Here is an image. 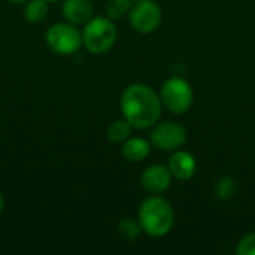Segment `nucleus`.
Listing matches in <instances>:
<instances>
[{
    "label": "nucleus",
    "instance_id": "obj_2",
    "mask_svg": "<svg viewBox=\"0 0 255 255\" xmlns=\"http://www.w3.org/2000/svg\"><path fill=\"white\" fill-rule=\"evenodd\" d=\"M137 220L145 235L151 238H164L173 229L175 212L164 197L160 194H151L140 203Z\"/></svg>",
    "mask_w": 255,
    "mask_h": 255
},
{
    "label": "nucleus",
    "instance_id": "obj_6",
    "mask_svg": "<svg viewBox=\"0 0 255 255\" xmlns=\"http://www.w3.org/2000/svg\"><path fill=\"white\" fill-rule=\"evenodd\" d=\"M149 142L152 146L161 151L173 152L181 149L187 142V130L175 121H164L157 123L151 127Z\"/></svg>",
    "mask_w": 255,
    "mask_h": 255
},
{
    "label": "nucleus",
    "instance_id": "obj_5",
    "mask_svg": "<svg viewBox=\"0 0 255 255\" xmlns=\"http://www.w3.org/2000/svg\"><path fill=\"white\" fill-rule=\"evenodd\" d=\"M45 42L52 52L58 55H72L82 46V31L67 21L55 22L46 30Z\"/></svg>",
    "mask_w": 255,
    "mask_h": 255
},
{
    "label": "nucleus",
    "instance_id": "obj_14",
    "mask_svg": "<svg viewBox=\"0 0 255 255\" xmlns=\"http://www.w3.org/2000/svg\"><path fill=\"white\" fill-rule=\"evenodd\" d=\"M238 193V184L232 176H221L214 185V194L218 200L229 202Z\"/></svg>",
    "mask_w": 255,
    "mask_h": 255
},
{
    "label": "nucleus",
    "instance_id": "obj_8",
    "mask_svg": "<svg viewBox=\"0 0 255 255\" xmlns=\"http://www.w3.org/2000/svg\"><path fill=\"white\" fill-rule=\"evenodd\" d=\"M172 179L173 176L167 166L152 164L142 172L140 185L149 194H163L172 185Z\"/></svg>",
    "mask_w": 255,
    "mask_h": 255
},
{
    "label": "nucleus",
    "instance_id": "obj_13",
    "mask_svg": "<svg viewBox=\"0 0 255 255\" xmlns=\"http://www.w3.org/2000/svg\"><path fill=\"white\" fill-rule=\"evenodd\" d=\"M131 130H133V127L130 126V123L127 120H124V118L115 120L109 124V127L106 130V136L114 143H123L131 136Z\"/></svg>",
    "mask_w": 255,
    "mask_h": 255
},
{
    "label": "nucleus",
    "instance_id": "obj_1",
    "mask_svg": "<svg viewBox=\"0 0 255 255\" xmlns=\"http://www.w3.org/2000/svg\"><path fill=\"white\" fill-rule=\"evenodd\" d=\"M120 108L123 118L136 130H146L160 121L163 103L160 94L149 85L136 82L124 88Z\"/></svg>",
    "mask_w": 255,
    "mask_h": 255
},
{
    "label": "nucleus",
    "instance_id": "obj_17",
    "mask_svg": "<svg viewBox=\"0 0 255 255\" xmlns=\"http://www.w3.org/2000/svg\"><path fill=\"white\" fill-rule=\"evenodd\" d=\"M238 255H255V232L245 235L236 245Z\"/></svg>",
    "mask_w": 255,
    "mask_h": 255
},
{
    "label": "nucleus",
    "instance_id": "obj_4",
    "mask_svg": "<svg viewBox=\"0 0 255 255\" xmlns=\"http://www.w3.org/2000/svg\"><path fill=\"white\" fill-rule=\"evenodd\" d=\"M160 99L169 112L181 115L193 106L194 91L188 81L179 76H172L163 82L160 88Z\"/></svg>",
    "mask_w": 255,
    "mask_h": 255
},
{
    "label": "nucleus",
    "instance_id": "obj_7",
    "mask_svg": "<svg viewBox=\"0 0 255 255\" xmlns=\"http://www.w3.org/2000/svg\"><path fill=\"white\" fill-rule=\"evenodd\" d=\"M128 21L134 31L149 34L161 24V9L154 0H137L128 12Z\"/></svg>",
    "mask_w": 255,
    "mask_h": 255
},
{
    "label": "nucleus",
    "instance_id": "obj_16",
    "mask_svg": "<svg viewBox=\"0 0 255 255\" xmlns=\"http://www.w3.org/2000/svg\"><path fill=\"white\" fill-rule=\"evenodd\" d=\"M137 0H111L106 9V13L111 19H120L123 18L126 13L130 12L131 6L136 3Z\"/></svg>",
    "mask_w": 255,
    "mask_h": 255
},
{
    "label": "nucleus",
    "instance_id": "obj_12",
    "mask_svg": "<svg viewBox=\"0 0 255 255\" xmlns=\"http://www.w3.org/2000/svg\"><path fill=\"white\" fill-rule=\"evenodd\" d=\"M24 16L28 22H40L49 12V1L48 0H27L24 3Z\"/></svg>",
    "mask_w": 255,
    "mask_h": 255
},
{
    "label": "nucleus",
    "instance_id": "obj_3",
    "mask_svg": "<svg viewBox=\"0 0 255 255\" xmlns=\"http://www.w3.org/2000/svg\"><path fill=\"white\" fill-rule=\"evenodd\" d=\"M117 37V27L109 16H93L82 30V45L88 52L96 55L112 49Z\"/></svg>",
    "mask_w": 255,
    "mask_h": 255
},
{
    "label": "nucleus",
    "instance_id": "obj_19",
    "mask_svg": "<svg viewBox=\"0 0 255 255\" xmlns=\"http://www.w3.org/2000/svg\"><path fill=\"white\" fill-rule=\"evenodd\" d=\"M7 1H10V3H13V4H24L27 0H7Z\"/></svg>",
    "mask_w": 255,
    "mask_h": 255
},
{
    "label": "nucleus",
    "instance_id": "obj_9",
    "mask_svg": "<svg viewBox=\"0 0 255 255\" xmlns=\"http://www.w3.org/2000/svg\"><path fill=\"white\" fill-rule=\"evenodd\" d=\"M167 167L175 179L190 181L197 172V161L191 152L176 149L172 152V155L167 161Z\"/></svg>",
    "mask_w": 255,
    "mask_h": 255
},
{
    "label": "nucleus",
    "instance_id": "obj_20",
    "mask_svg": "<svg viewBox=\"0 0 255 255\" xmlns=\"http://www.w3.org/2000/svg\"><path fill=\"white\" fill-rule=\"evenodd\" d=\"M49 3H54V1H60V0H48Z\"/></svg>",
    "mask_w": 255,
    "mask_h": 255
},
{
    "label": "nucleus",
    "instance_id": "obj_15",
    "mask_svg": "<svg viewBox=\"0 0 255 255\" xmlns=\"http://www.w3.org/2000/svg\"><path fill=\"white\" fill-rule=\"evenodd\" d=\"M118 233L126 241H134L143 233V230H142V226H140L139 220L124 218V220H121L118 223Z\"/></svg>",
    "mask_w": 255,
    "mask_h": 255
},
{
    "label": "nucleus",
    "instance_id": "obj_11",
    "mask_svg": "<svg viewBox=\"0 0 255 255\" xmlns=\"http://www.w3.org/2000/svg\"><path fill=\"white\" fill-rule=\"evenodd\" d=\"M151 142H148L146 139L130 136L126 142H123L121 154L130 163H140L146 160L151 154Z\"/></svg>",
    "mask_w": 255,
    "mask_h": 255
},
{
    "label": "nucleus",
    "instance_id": "obj_18",
    "mask_svg": "<svg viewBox=\"0 0 255 255\" xmlns=\"http://www.w3.org/2000/svg\"><path fill=\"white\" fill-rule=\"evenodd\" d=\"M3 208H4V199H3V196H1V193H0V214H1V211H3Z\"/></svg>",
    "mask_w": 255,
    "mask_h": 255
},
{
    "label": "nucleus",
    "instance_id": "obj_10",
    "mask_svg": "<svg viewBox=\"0 0 255 255\" xmlns=\"http://www.w3.org/2000/svg\"><path fill=\"white\" fill-rule=\"evenodd\" d=\"M61 12L64 19L75 25H85L94 16L90 0H64Z\"/></svg>",
    "mask_w": 255,
    "mask_h": 255
}]
</instances>
